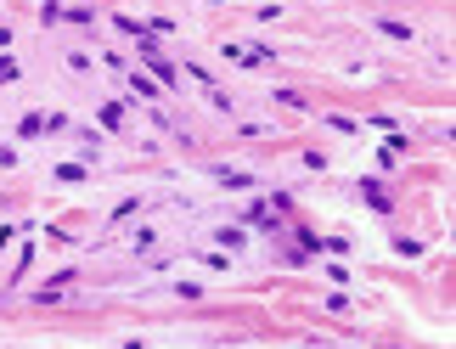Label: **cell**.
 <instances>
[{"mask_svg":"<svg viewBox=\"0 0 456 349\" xmlns=\"http://www.w3.org/2000/svg\"><path fill=\"white\" fill-rule=\"evenodd\" d=\"M141 57H147V68H152V73H158L163 84H175V68H170V62H163V57H158V46H152V39H147V34H141Z\"/></svg>","mask_w":456,"mask_h":349,"instance_id":"cell-1","label":"cell"},{"mask_svg":"<svg viewBox=\"0 0 456 349\" xmlns=\"http://www.w3.org/2000/svg\"><path fill=\"white\" fill-rule=\"evenodd\" d=\"M215 181L231 186V192H242V186H254V174H242V169H215Z\"/></svg>","mask_w":456,"mask_h":349,"instance_id":"cell-2","label":"cell"},{"mask_svg":"<svg viewBox=\"0 0 456 349\" xmlns=\"http://www.w3.org/2000/svg\"><path fill=\"white\" fill-rule=\"evenodd\" d=\"M17 136H23V141H34V136H46V118H39V113H23V124H17Z\"/></svg>","mask_w":456,"mask_h":349,"instance_id":"cell-3","label":"cell"},{"mask_svg":"<svg viewBox=\"0 0 456 349\" xmlns=\"http://www.w3.org/2000/svg\"><path fill=\"white\" fill-rule=\"evenodd\" d=\"M361 192H366V203H372V208H383V214H389V192H383V186H378V181H366V186H361Z\"/></svg>","mask_w":456,"mask_h":349,"instance_id":"cell-4","label":"cell"},{"mask_svg":"<svg viewBox=\"0 0 456 349\" xmlns=\"http://www.w3.org/2000/svg\"><path fill=\"white\" fill-rule=\"evenodd\" d=\"M57 181H68V186H79V181H85V163H57Z\"/></svg>","mask_w":456,"mask_h":349,"instance_id":"cell-5","label":"cell"},{"mask_svg":"<svg viewBox=\"0 0 456 349\" xmlns=\"http://www.w3.org/2000/svg\"><path fill=\"white\" fill-rule=\"evenodd\" d=\"M130 91H136V96H147V102H152V96H158V84H152V79H147V73H136V79H130Z\"/></svg>","mask_w":456,"mask_h":349,"instance_id":"cell-6","label":"cell"},{"mask_svg":"<svg viewBox=\"0 0 456 349\" xmlns=\"http://www.w3.org/2000/svg\"><path fill=\"white\" fill-rule=\"evenodd\" d=\"M378 28H383V34H389V39H411V28H405V23H389V17H383V23H378Z\"/></svg>","mask_w":456,"mask_h":349,"instance_id":"cell-7","label":"cell"},{"mask_svg":"<svg viewBox=\"0 0 456 349\" xmlns=\"http://www.w3.org/2000/svg\"><path fill=\"white\" fill-rule=\"evenodd\" d=\"M102 124H107V129H118V124H124V107H113V102H107V107H102Z\"/></svg>","mask_w":456,"mask_h":349,"instance_id":"cell-8","label":"cell"},{"mask_svg":"<svg viewBox=\"0 0 456 349\" xmlns=\"http://www.w3.org/2000/svg\"><path fill=\"white\" fill-rule=\"evenodd\" d=\"M17 79V62H0V84H12Z\"/></svg>","mask_w":456,"mask_h":349,"instance_id":"cell-9","label":"cell"}]
</instances>
